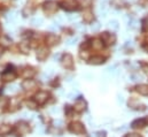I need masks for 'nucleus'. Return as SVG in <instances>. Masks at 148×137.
<instances>
[{"label":"nucleus","mask_w":148,"mask_h":137,"mask_svg":"<svg viewBox=\"0 0 148 137\" xmlns=\"http://www.w3.org/2000/svg\"><path fill=\"white\" fill-rule=\"evenodd\" d=\"M29 130H30L29 125H28L27 122H24V121H21V122H18V123H16L15 129H14V133H15L17 136H23V135L28 134Z\"/></svg>","instance_id":"f257e3e1"},{"label":"nucleus","mask_w":148,"mask_h":137,"mask_svg":"<svg viewBox=\"0 0 148 137\" xmlns=\"http://www.w3.org/2000/svg\"><path fill=\"white\" fill-rule=\"evenodd\" d=\"M58 8H59L58 3H56L55 1H53V0H48V1H46V2L44 3V6H42L44 13L47 14V15H52V14H54V13L58 10Z\"/></svg>","instance_id":"f03ea898"},{"label":"nucleus","mask_w":148,"mask_h":137,"mask_svg":"<svg viewBox=\"0 0 148 137\" xmlns=\"http://www.w3.org/2000/svg\"><path fill=\"white\" fill-rule=\"evenodd\" d=\"M68 129H69L70 133L77 134V135H80V134H84L85 133V127L80 122H71L69 125V128Z\"/></svg>","instance_id":"7ed1b4c3"},{"label":"nucleus","mask_w":148,"mask_h":137,"mask_svg":"<svg viewBox=\"0 0 148 137\" xmlns=\"http://www.w3.org/2000/svg\"><path fill=\"white\" fill-rule=\"evenodd\" d=\"M61 64H62L63 68L73 69L74 68V58H73V55L69 54V53H66L61 59Z\"/></svg>","instance_id":"20e7f679"},{"label":"nucleus","mask_w":148,"mask_h":137,"mask_svg":"<svg viewBox=\"0 0 148 137\" xmlns=\"http://www.w3.org/2000/svg\"><path fill=\"white\" fill-rule=\"evenodd\" d=\"M77 0H63L61 2V6L64 10H68V12H73L75 9H77Z\"/></svg>","instance_id":"39448f33"},{"label":"nucleus","mask_w":148,"mask_h":137,"mask_svg":"<svg viewBox=\"0 0 148 137\" xmlns=\"http://www.w3.org/2000/svg\"><path fill=\"white\" fill-rule=\"evenodd\" d=\"M48 97H49L48 92H46V91H39L38 93H36V96H35V100H36V103L38 105H44V104L48 100Z\"/></svg>","instance_id":"423d86ee"},{"label":"nucleus","mask_w":148,"mask_h":137,"mask_svg":"<svg viewBox=\"0 0 148 137\" xmlns=\"http://www.w3.org/2000/svg\"><path fill=\"white\" fill-rule=\"evenodd\" d=\"M101 40L107 45H112L116 42V36L110 33H103L101 34Z\"/></svg>","instance_id":"0eeeda50"},{"label":"nucleus","mask_w":148,"mask_h":137,"mask_svg":"<svg viewBox=\"0 0 148 137\" xmlns=\"http://www.w3.org/2000/svg\"><path fill=\"white\" fill-rule=\"evenodd\" d=\"M36 55H37V59L39 61H44V60H46L47 57L49 55V51H48L47 47H40V48H38Z\"/></svg>","instance_id":"6e6552de"},{"label":"nucleus","mask_w":148,"mask_h":137,"mask_svg":"<svg viewBox=\"0 0 148 137\" xmlns=\"http://www.w3.org/2000/svg\"><path fill=\"white\" fill-rule=\"evenodd\" d=\"M59 42H60V38L54 34L47 35V37H46V44H47V46H49V47H51V46H55V45H58Z\"/></svg>","instance_id":"1a4fd4ad"},{"label":"nucleus","mask_w":148,"mask_h":137,"mask_svg":"<svg viewBox=\"0 0 148 137\" xmlns=\"http://www.w3.org/2000/svg\"><path fill=\"white\" fill-rule=\"evenodd\" d=\"M85 108H86V102L79 97V99H77V100H76V103H75L74 109L76 111V112L80 113V112H84V111H85Z\"/></svg>","instance_id":"9d476101"},{"label":"nucleus","mask_w":148,"mask_h":137,"mask_svg":"<svg viewBox=\"0 0 148 137\" xmlns=\"http://www.w3.org/2000/svg\"><path fill=\"white\" fill-rule=\"evenodd\" d=\"M147 125H148V118L147 119H138V120H134L131 123V127L134 128V129H138V128H144Z\"/></svg>","instance_id":"9b49d317"},{"label":"nucleus","mask_w":148,"mask_h":137,"mask_svg":"<svg viewBox=\"0 0 148 137\" xmlns=\"http://www.w3.org/2000/svg\"><path fill=\"white\" fill-rule=\"evenodd\" d=\"M15 77H16L15 71H14V70H9V69H7L6 71H3L2 75H1V78H2L3 81H6V82L13 81V80H15Z\"/></svg>","instance_id":"f8f14e48"},{"label":"nucleus","mask_w":148,"mask_h":137,"mask_svg":"<svg viewBox=\"0 0 148 137\" xmlns=\"http://www.w3.org/2000/svg\"><path fill=\"white\" fill-rule=\"evenodd\" d=\"M22 88L24 90H34L37 88V82L34 81V80H25L23 83H22Z\"/></svg>","instance_id":"ddd939ff"},{"label":"nucleus","mask_w":148,"mask_h":137,"mask_svg":"<svg viewBox=\"0 0 148 137\" xmlns=\"http://www.w3.org/2000/svg\"><path fill=\"white\" fill-rule=\"evenodd\" d=\"M35 74H36L35 69L31 68V67H25L22 71V76L25 77V78H31V77L35 76Z\"/></svg>","instance_id":"4468645a"},{"label":"nucleus","mask_w":148,"mask_h":137,"mask_svg":"<svg viewBox=\"0 0 148 137\" xmlns=\"http://www.w3.org/2000/svg\"><path fill=\"white\" fill-rule=\"evenodd\" d=\"M91 47L93 50H102L103 48V42L101 39H93L91 42Z\"/></svg>","instance_id":"2eb2a0df"},{"label":"nucleus","mask_w":148,"mask_h":137,"mask_svg":"<svg viewBox=\"0 0 148 137\" xmlns=\"http://www.w3.org/2000/svg\"><path fill=\"white\" fill-rule=\"evenodd\" d=\"M91 65H102L103 62H105V58H102V57H100V55H94V57H92L91 59H90V61H88Z\"/></svg>","instance_id":"dca6fc26"},{"label":"nucleus","mask_w":148,"mask_h":137,"mask_svg":"<svg viewBox=\"0 0 148 137\" xmlns=\"http://www.w3.org/2000/svg\"><path fill=\"white\" fill-rule=\"evenodd\" d=\"M83 20L86 22V23H91L93 21V13L91 10H85L83 13Z\"/></svg>","instance_id":"f3484780"},{"label":"nucleus","mask_w":148,"mask_h":137,"mask_svg":"<svg viewBox=\"0 0 148 137\" xmlns=\"http://www.w3.org/2000/svg\"><path fill=\"white\" fill-rule=\"evenodd\" d=\"M18 107H20V100L16 99V98H12L10 102H9V109H10L12 112H14V111H16Z\"/></svg>","instance_id":"a211bd4d"},{"label":"nucleus","mask_w":148,"mask_h":137,"mask_svg":"<svg viewBox=\"0 0 148 137\" xmlns=\"http://www.w3.org/2000/svg\"><path fill=\"white\" fill-rule=\"evenodd\" d=\"M136 89H137V91H138L140 95H143V96H148V85L147 84H140V85H138Z\"/></svg>","instance_id":"6ab92c4d"},{"label":"nucleus","mask_w":148,"mask_h":137,"mask_svg":"<svg viewBox=\"0 0 148 137\" xmlns=\"http://www.w3.org/2000/svg\"><path fill=\"white\" fill-rule=\"evenodd\" d=\"M42 23H44V19H42V17H39V16L34 17V19L31 20V24H32L34 27H40Z\"/></svg>","instance_id":"aec40b11"},{"label":"nucleus","mask_w":148,"mask_h":137,"mask_svg":"<svg viewBox=\"0 0 148 137\" xmlns=\"http://www.w3.org/2000/svg\"><path fill=\"white\" fill-rule=\"evenodd\" d=\"M20 50H21L23 53H29V50H30L29 43H27V42H22V43L20 44Z\"/></svg>","instance_id":"412c9836"},{"label":"nucleus","mask_w":148,"mask_h":137,"mask_svg":"<svg viewBox=\"0 0 148 137\" xmlns=\"http://www.w3.org/2000/svg\"><path fill=\"white\" fill-rule=\"evenodd\" d=\"M108 27L110 28L112 31H116V30H118L119 24H118V22L116 20H111V21H109V23H108Z\"/></svg>","instance_id":"4be33fe9"},{"label":"nucleus","mask_w":148,"mask_h":137,"mask_svg":"<svg viewBox=\"0 0 148 137\" xmlns=\"http://www.w3.org/2000/svg\"><path fill=\"white\" fill-rule=\"evenodd\" d=\"M17 13L16 12H8L7 13V15H6V19L8 20V21H10V22H14L15 20H16V15Z\"/></svg>","instance_id":"5701e85b"},{"label":"nucleus","mask_w":148,"mask_h":137,"mask_svg":"<svg viewBox=\"0 0 148 137\" xmlns=\"http://www.w3.org/2000/svg\"><path fill=\"white\" fill-rule=\"evenodd\" d=\"M10 130H12V128H10L8 125H3V126L0 127V135H6V134H8Z\"/></svg>","instance_id":"b1692460"},{"label":"nucleus","mask_w":148,"mask_h":137,"mask_svg":"<svg viewBox=\"0 0 148 137\" xmlns=\"http://www.w3.org/2000/svg\"><path fill=\"white\" fill-rule=\"evenodd\" d=\"M129 106H130L131 108L139 109V102L136 100V99H130V100H129Z\"/></svg>","instance_id":"393cba45"},{"label":"nucleus","mask_w":148,"mask_h":137,"mask_svg":"<svg viewBox=\"0 0 148 137\" xmlns=\"http://www.w3.org/2000/svg\"><path fill=\"white\" fill-rule=\"evenodd\" d=\"M80 3H82V6L84 8H90L92 6V3H93V0H82Z\"/></svg>","instance_id":"a878e982"},{"label":"nucleus","mask_w":148,"mask_h":137,"mask_svg":"<svg viewBox=\"0 0 148 137\" xmlns=\"http://www.w3.org/2000/svg\"><path fill=\"white\" fill-rule=\"evenodd\" d=\"M100 27H101V24H100L99 22H94V23L91 26V29H92L93 31H98V30L100 29Z\"/></svg>","instance_id":"bb28decb"},{"label":"nucleus","mask_w":148,"mask_h":137,"mask_svg":"<svg viewBox=\"0 0 148 137\" xmlns=\"http://www.w3.org/2000/svg\"><path fill=\"white\" fill-rule=\"evenodd\" d=\"M78 40V38L77 37H73V38H70V39H68L67 40V44L69 45V46H71V45H75L76 44V42Z\"/></svg>","instance_id":"cd10ccee"},{"label":"nucleus","mask_w":148,"mask_h":137,"mask_svg":"<svg viewBox=\"0 0 148 137\" xmlns=\"http://www.w3.org/2000/svg\"><path fill=\"white\" fill-rule=\"evenodd\" d=\"M53 125H54V127L61 128V127L63 126V121H62V120H55V121L53 122Z\"/></svg>","instance_id":"c85d7f7f"},{"label":"nucleus","mask_w":148,"mask_h":137,"mask_svg":"<svg viewBox=\"0 0 148 137\" xmlns=\"http://www.w3.org/2000/svg\"><path fill=\"white\" fill-rule=\"evenodd\" d=\"M0 43H2L3 45H9V44H10V40L8 39V37H2V38L0 39Z\"/></svg>","instance_id":"c756f323"},{"label":"nucleus","mask_w":148,"mask_h":137,"mask_svg":"<svg viewBox=\"0 0 148 137\" xmlns=\"http://www.w3.org/2000/svg\"><path fill=\"white\" fill-rule=\"evenodd\" d=\"M27 105L30 106V108H36L37 103H36V100H35V102H32V100H28V102H27Z\"/></svg>","instance_id":"7c9ffc66"},{"label":"nucleus","mask_w":148,"mask_h":137,"mask_svg":"<svg viewBox=\"0 0 148 137\" xmlns=\"http://www.w3.org/2000/svg\"><path fill=\"white\" fill-rule=\"evenodd\" d=\"M32 13V9L31 8H28V7H25L24 9H23V14H24V16H28L29 14H31Z\"/></svg>","instance_id":"2f4dec72"},{"label":"nucleus","mask_w":148,"mask_h":137,"mask_svg":"<svg viewBox=\"0 0 148 137\" xmlns=\"http://www.w3.org/2000/svg\"><path fill=\"white\" fill-rule=\"evenodd\" d=\"M105 133H102V131H97V133H94V134H92V136L91 137H105Z\"/></svg>","instance_id":"473e14b6"},{"label":"nucleus","mask_w":148,"mask_h":137,"mask_svg":"<svg viewBox=\"0 0 148 137\" xmlns=\"http://www.w3.org/2000/svg\"><path fill=\"white\" fill-rule=\"evenodd\" d=\"M68 20L71 21V22H73V21H77V20H78V16L75 15V14H70V15H68Z\"/></svg>","instance_id":"72a5a7b5"},{"label":"nucleus","mask_w":148,"mask_h":137,"mask_svg":"<svg viewBox=\"0 0 148 137\" xmlns=\"http://www.w3.org/2000/svg\"><path fill=\"white\" fill-rule=\"evenodd\" d=\"M7 90L8 91H12V92H15V91H17V85H9L7 88Z\"/></svg>","instance_id":"f704fd0d"},{"label":"nucleus","mask_w":148,"mask_h":137,"mask_svg":"<svg viewBox=\"0 0 148 137\" xmlns=\"http://www.w3.org/2000/svg\"><path fill=\"white\" fill-rule=\"evenodd\" d=\"M143 27H144V30H148V16L143 21Z\"/></svg>","instance_id":"c9c22d12"},{"label":"nucleus","mask_w":148,"mask_h":137,"mask_svg":"<svg viewBox=\"0 0 148 137\" xmlns=\"http://www.w3.org/2000/svg\"><path fill=\"white\" fill-rule=\"evenodd\" d=\"M64 111L67 112V115H68V116H70V115H71V107H70V106H66Z\"/></svg>","instance_id":"e433bc0d"},{"label":"nucleus","mask_w":148,"mask_h":137,"mask_svg":"<svg viewBox=\"0 0 148 137\" xmlns=\"http://www.w3.org/2000/svg\"><path fill=\"white\" fill-rule=\"evenodd\" d=\"M124 137H143L141 135H139V134H136V133H132V134H126Z\"/></svg>","instance_id":"4c0bfd02"},{"label":"nucleus","mask_w":148,"mask_h":137,"mask_svg":"<svg viewBox=\"0 0 148 137\" xmlns=\"http://www.w3.org/2000/svg\"><path fill=\"white\" fill-rule=\"evenodd\" d=\"M76 28L79 30V31H85V27L83 24H76Z\"/></svg>","instance_id":"58836bf2"},{"label":"nucleus","mask_w":148,"mask_h":137,"mask_svg":"<svg viewBox=\"0 0 148 137\" xmlns=\"http://www.w3.org/2000/svg\"><path fill=\"white\" fill-rule=\"evenodd\" d=\"M118 103H123V98H122V97H118Z\"/></svg>","instance_id":"ea45409f"},{"label":"nucleus","mask_w":148,"mask_h":137,"mask_svg":"<svg viewBox=\"0 0 148 137\" xmlns=\"http://www.w3.org/2000/svg\"><path fill=\"white\" fill-rule=\"evenodd\" d=\"M2 52H3V48H2V46H1V45H0V55H1V54H2Z\"/></svg>","instance_id":"a19ab883"},{"label":"nucleus","mask_w":148,"mask_h":137,"mask_svg":"<svg viewBox=\"0 0 148 137\" xmlns=\"http://www.w3.org/2000/svg\"><path fill=\"white\" fill-rule=\"evenodd\" d=\"M0 89H1V81H0Z\"/></svg>","instance_id":"79ce46f5"},{"label":"nucleus","mask_w":148,"mask_h":137,"mask_svg":"<svg viewBox=\"0 0 148 137\" xmlns=\"http://www.w3.org/2000/svg\"><path fill=\"white\" fill-rule=\"evenodd\" d=\"M0 33H1V26H0Z\"/></svg>","instance_id":"37998d69"},{"label":"nucleus","mask_w":148,"mask_h":137,"mask_svg":"<svg viewBox=\"0 0 148 137\" xmlns=\"http://www.w3.org/2000/svg\"><path fill=\"white\" fill-rule=\"evenodd\" d=\"M101 1H106V0H101Z\"/></svg>","instance_id":"c03bdc74"}]
</instances>
